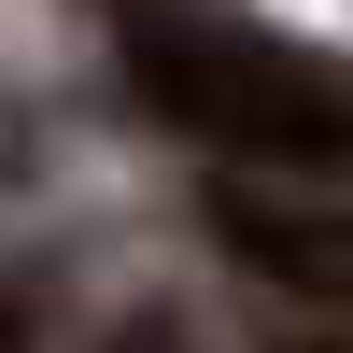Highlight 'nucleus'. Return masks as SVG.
Segmentation results:
<instances>
[{"label":"nucleus","mask_w":353,"mask_h":353,"mask_svg":"<svg viewBox=\"0 0 353 353\" xmlns=\"http://www.w3.org/2000/svg\"><path fill=\"white\" fill-rule=\"evenodd\" d=\"M339 353H353V339H339Z\"/></svg>","instance_id":"obj_4"},{"label":"nucleus","mask_w":353,"mask_h":353,"mask_svg":"<svg viewBox=\"0 0 353 353\" xmlns=\"http://www.w3.org/2000/svg\"><path fill=\"white\" fill-rule=\"evenodd\" d=\"M212 241L241 254L254 283H283V297H325L353 311V212H325V198H226Z\"/></svg>","instance_id":"obj_2"},{"label":"nucleus","mask_w":353,"mask_h":353,"mask_svg":"<svg viewBox=\"0 0 353 353\" xmlns=\"http://www.w3.org/2000/svg\"><path fill=\"white\" fill-rule=\"evenodd\" d=\"M113 57L184 141H212L241 170H353V71L325 43H283L254 14H198V0H141L113 28Z\"/></svg>","instance_id":"obj_1"},{"label":"nucleus","mask_w":353,"mask_h":353,"mask_svg":"<svg viewBox=\"0 0 353 353\" xmlns=\"http://www.w3.org/2000/svg\"><path fill=\"white\" fill-rule=\"evenodd\" d=\"M0 353H28V311H14V297H0Z\"/></svg>","instance_id":"obj_3"}]
</instances>
